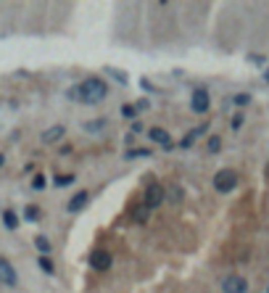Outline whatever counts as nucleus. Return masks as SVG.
Listing matches in <instances>:
<instances>
[{"label": "nucleus", "mask_w": 269, "mask_h": 293, "mask_svg": "<svg viewBox=\"0 0 269 293\" xmlns=\"http://www.w3.org/2000/svg\"><path fill=\"white\" fill-rule=\"evenodd\" d=\"M87 201H90V193H87V190H79V193L72 196V201L66 204V209H69L72 214H77V212H82V209L87 206Z\"/></svg>", "instance_id": "obj_10"}, {"label": "nucleus", "mask_w": 269, "mask_h": 293, "mask_svg": "<svg viewBox=\"0 0 269 293\" xmlns=\"http://www.w3.org/2000/svg\"><path fill=\"white\" fill-rule=\"evenodd\" d=\"M148 217H150V209H148L145 204H137V206L132 209V219L137 222V225H145Z\"/></svg>", "instance_id": "obj_11"}, {"label": "nucleus", "mask_w": 269, "mask_h": 293, "mask_svg": "<svg viewBox=\"0 0 269 293\" xmlns=\"http://www.w3.org/2000/svg\"><path fill=\"white\" fill-rule=\"evenodd\" d=\"M87 262H90V267L95 269V272H106V269H111V262L114 259H111V254L106 249H95V251L90 254Z\"/></svg>", "instance_id": "obj_4"}, {"label": "nucleus", "mask_w": 269, "mask_h": 293, "mask_svg": "<svg viewBox=\"0 0 269 293\" xmlns=\"http://www.w3.org/2000/svg\"><path fill=\"white\" fill-rule=\"evenodd\" d=\"M34 246H37V249H40V256L50 254V240L45 238V235H37V238H34Z\"/></svg>", "instance_id": "obj_14"}, {"label": "nucleus", "mask_w": 269, "mask_h": 293, "mask_svg": "<svg viewBox=\"0 0 269 293\" xmlns=\"http://www.w3.org/2000/svg\"><path fill=\"white\" fill-rule=\"evenodd\" d=\"M3 222H6L8 230H16V227H19V217L11 212V209H6V212H3Z\"/></svg>", "instance_id": "obj_13"}, {"label": "nucleus", "mask_w": 269, "mask_h": 293, "mask_svg": "<svg viewBox=\"0 0 269 293\" xmlns=\"http://www.w3.org/2000/svg\"><path fill=\"white\" fill-rule=\"evenodd\" d=\"M148 137L153 140V143H158L161 148H172V145H174L172 135H169L167 130H161V127H150V130H148Z\"/></svg>", "instance_id": "obj_8"}, {"label": "nucleus", "mask_w": 269, "mask_h": 293, "mask_svg": "<svg viewBox=\"0 0 269 293\" xmlns=\"http://www.w3.org/2000/svg\"><path fill=\"white\" fill-rule=\"evenodd\" d=\"M135 106H127V103H124V106H122V116H127V119H135Z\"/></svg>", "instance_id": "obj_24"}, {"label": "nucleus", "mask_w": 269, "mask_h": 293, "mask_svg": "<svg viewBox=\"0 0 269 293\" xmlns=\"http://www.w3.org/2000/svg\"><path fill=\"white\" fill-rule=\"evenodd\" d=\"M203 132H206V124H201V127H195V130H193V132H188V135H185V137L180 140V148H190V145L195 143V137H198V135H203Z\"/></svg>", "instance_id": "obj_12"}, {"label": "nucleus", "mask_w": 269, "mask_h": 293, "mask_svg": "<svg viewBox=\"0 0 269 293\" xmlns=\"http://www.w3.org/2000/svg\"><path fill=\"white\" fill-rule=\"evenodd\" d=\"M69 182H74V174H58V177H56V185H58V187H64V185H69Z\"/></svg>", "instance_id": "obj_21"}, {"label": "nucleus", "mask_w": 269, "mask_h": 293, "mask_svg": "<svg viewBox=\"0 0 269 293\" xmlns=\"http://www.w3.org/2000/svg\"><path fill=\"white\" fill-rule=\"evenodd\" d=\"M64 135H66V127L64 124H53V127H48V130L40 135V140H42L45 145H50V143H58Z\"/></svg>", "instance_id": "obj_9"}, {"label": "nucleus", "mask_w": 269, "mask_h": 293, "mask_svg": "<svg viewBox=\"0 0 269 293\" xmlns=\"http://www.w3.org/2000/svg\"><path fill=\"white\" fill-rule=\"evenodd\" d=\"M0 285H16V269L3 256H0Z\"/></svg>", "instance_id": "obj_7"}, {"label": "nucleus", "mask_w": 269, "mask_h": 293, "mask_svg": "<svg viewBox=\"0 0 269 293\" xmlns=\"http://www.w3.org/2000/svg\"><path fill=\"white\" fill-rule=\"evenodd\" d=\"M208 106H211V101H208V92L203 87H195L193 90V95H190V109L195 114H206Z\"/></svg>", "instance_id": "obj_5"}, {"label": "nucleus", "mask_w": 269, "mask_h": 293, "mask_svg": "<svg viewBox=\"0 0 269 293\" xmlns=\"http://www.w3.org/2000/svg\"><path fill=\"white\" fill-rule=\"evenodd\" d=\"M3 161H6V159H3V154H0V167H3Z\"/></svg>", "instance_id": "obj_27"}, {"label": "nucleus", "mask_w": 269, "mask_h": 293, "mask_svg": "<svg viewBox=\"0 0 269 293\" xmlns=\"http://www.w3.org/2000/svg\"><path fill=\"white\" fill-rule=\"evenodd\" d=\"M222 148V137H208V151H211V154H217V151Z\"/></svg>", "instance_id": "obj_22"}, {"label": "nucleus", "mask_w": 269, "mask_h": 293, "mask_svg": "<svg viewBox=\"0 0 269 293\" xmlns=\"http://www.w3.org/2000/svg\"><path fill=\"white\" fill-rule=\"evenodd\" d=\"M232 103H235V106H248V103H251V95H248V92H238V95L232 98Z\"/></svg>", "instance_id": "obj_17"}, {"label": "nucleus", "mask_w": 269, "mask_h": 293, "mask_svg": "<svg viewBox=\"0 0 269 293\" xmlns=\"http://www.w3.org/2000/svg\"><path fill=\"white\" fill-rule=\"evenodd\" d=\"M264 79H266V82H269V69H266V72H264Z\"/></svg>", "instance_id": "obj_26"}, {"label": "nucleus", "mask_w": 269, "mask_h": 293, "mask_svg": "<svg viewBox=\"0 0 269 293\" xmlns=\"http://www.w3.org/2000/svg\"><path fill=\"white\" fill-rule=\"evenodd\" d=\"M106 74H109V77H114L116 82H122V85H127V79H130L124 72H119V69H114V66H106Z\"/></svg>", "instance_id": "obj_15"}, {"label": "nucleus", "mask_w": 269, "mask_h": 293, "mask_svg": "<svg viewBox=\"0 0 269 293\" xmlns=\"http://www.w3.org/2000/svg\"><path fill=\"white\" fill-rule=\"evenodd\" d=\"M235 185H238V174L232 172V169H219L214 174V187L219 193H230V190H235Z\"/></svg>", "instance_id": "obj_2"}, {"label": "nucleus", "mask_w": 269, "mask_h": 293, "mask_svg": "<svg viewBox=\"0 0 269 293\" xmlns=\"http://www.w3.org/2000/svg\"><path fill=\"white\" fill-rule=\"evenodd\" d=\"M103 127H106V122H103V119H92L90 124H85V130H90V132H98V130H103Z\"/></svg>", "instance_id": "obj_19"}, {"label": "nucleus", "mask_w": 269, "mask_h": 293, "mask_svg": "<svg viewBox=\"0 0 269 293\" xmlns=\"http://www.w3.org/2000/svg\"><path fill=\"white\" fill-rule=\"evenodd\" d=\"M137 156H148V159H150V151H148V148H137V151H127V159H137Z\"/></svg>", "instance_id": "obj_20"}, {"label": "nucleus", "mask_w": 269, "mask_h": 293, "mask_svg": "<svg viewBox=\"0 0 269 293\" xmlns=\"http://www.w3.org/2000/svg\"><path fill=\"white\" fill-rule=\"evenodd\" d=\"M230 124H232V130H240V124H243V116H240V114H238V116H232V122H230Z\"/></svg>", "instance_id": "obj_25"}, {"label": "nucleus", "mask_w": 269, "mask_h": 293, "mask_svg": "<svg viewBox=\"0 0 269 293\" xmlns=\"http://www.w3.org/2000/svg\"><path fill=\"white\" fill-rule=\"evenodd\" d=\"M24 217L34 222V219H37V217H40V209H37V206H27V212H24Z\"/></svg>", "instance_id": "obj_23"}, {"label": "nucleus", "mask_w": 269, "mask_h": 293, "mask_svg": "<svg viewBox=\"0 0 269 293\" xmlns=\"http://www.w3.org/2000/svg\"><path fill=\"white\" fill-rule=\"evenodd\" d=\"M164 198H167V190L158 185V182H153V185H148L145 187V198H143V204L148 206V209H158L161 204H164Z\"/></svg>", "instance_id": "obj_3"}, {"label": "nucleus", "mask_w": 269, "mask_h": 293, "mask_svg": "<svg viewBox=\"0 0 269 293\" xmlns=\"http://www.w3.org/2000/svg\"><path fill=\"white\" fill-rule=\"evenodd\" d=\"M37 264H40V269H42L45 275H53V262L48 259V256H40V262H37Z\"/></svg>", "instance_id": "obj_16"}, {"label": "nucleus", "mask_w": 269, "mask_h": 293, "mask_svg": "<svg viewBox=\"0 0 269 293\" xmlns=\"http://www.w3.org/2000/svg\"><path fill=\"white\" fill-rule=\"evenodd\" d=\"M77 90H79V101L82 103H100V101H106V95H109L106 82L98 79V77H87Z\"/></svg>", "instance_id": "obj_1"}, {"label": "nucleus", "mask_w": 269, "mask_h": 293, "mask_svg": "<svg viewBox=\"0 0 269 293\" xmlns=\"http://www.w3.org/2000/svg\"><path fill=\"white\" fill-rule=\"evenodd\" d=\"M45 185H48V180H45V174H34V177H32V187H34V190H42Z\"/></svg>", "instance_id": "obj_18"}, {"label": "nucleus", "mask_w": 269, "mask_h": 293, "mask_svg": "<svg viewBox=\"0 0 269 293\" xmlns=\"http://www.w3.org/2000/svg\"><path fill=\"white\" fill-rule=\"evenodd\" d=\"M222 290L225 293H248V283L240 275H227L222 280Z\"/></svg>", "instance_id": "obj_6"}]
</instances>
